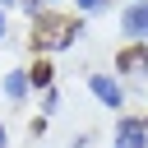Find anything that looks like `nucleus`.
<instances>
[{"label":"nucleus","mask_w":148,"mask_h":148,"mask_svg":"<svg viewBox=\"0 0 148 148\" xmlns=\"http://www.w3.org/2000/svg\"><path fill=\"white\" fill-rule=\"evenodd\" d=\"M116 69L120 74H148V42H130L116 56Z\"/></svg>","instance_id":"obj_2"},{"label":"nucleus","mask_w":148,"mask_h":148,"mask_svg":"<svg viewBox=\"0 0 148 148\" xmlns=\"http://www.w3.org/2000/svg\"><path fill=\"white\" fill-rule=\"evenodd\" d=\"M28 83H37V88H51V65H46V60H37V65L28 69Z\"/></svg>","instance_id":"obj_7"},{"label":"nucleus","mask_w":148,"mask_h":148,"mask_svg":"<svg viewBox=\"0 0 148 148\" xmlns=\"http://www.w3.org/2000/svg\"><path fill=\"white\" fill-rule=\"evenodd\" d=\"M116 148H148V120H120L116 125Z\"/></svg>","instance_id":"obj_3"},{"label":"nucleus","mask_w":148,"mask_h":148,"mask_svg":"<svg viewBox=\"0 0 148 148\" xmlns=\"http://www.w3.org/2000/svg\"><path fill=\"white\" fill-rule=\"evenodd\" d=\"M120 28L134 37V42H148V5H130L120 14Z\"/></svg>","instance_id":"obj_4"},{"label":"nucleus","mask_w":148,"mask_h":148,"mask_svg":"<svg viewBox=\"0 0 148 148\" xmlns=\"http://www.w3.org/2000/svg\"><path fill=\"white\" fill-rule=\"evenodd\" d=\"M88 88L97 92V102H102V106H111V111H120V102H125V97H120V88H116V79H106V74H92V79H88Z\"/></svg>","instance_id":"obj_5"},{"label":"nucleus","mask_w":148,"mask_h":148,"mask_svg":"<svg viewBox=\"0 0 148 148\" xmlns=\"http://www.w3.org/2000/svg\"><path fill=\"white\" fill-rule=\"evenodd\" d=\"M0 37H5V14H0Z\"/></svg>","instance_id":"obj_11"},{"label":"nucleus","mask_w":148,"mask_h":148,"mask_svg":"<svg viewBox=\"0 0 148 148\" xmlns=\"http://www.w3.org/2000/svg\"><path fill=\"white\" fill-rule=\"evenodd\" d=\"M0 148H5V125H0Z\"/></svg>","instance_id":"obj_10"},{"label":"nucleus","mask_w":148,"mask_h":148,"mask_svg":"<svg viewBox=\"0 0 148 148\" xmlns=\"http://www.w3.org/2000/svg\"><path fill=\"white\" fill-rule=\"evenodd\" d=\"M5 92H9V97H23V92H28V69H14V74L5 79Z\"/></svg>","instance_id":"obj_6"},{"label":"nucleus","mask_w":148,"mask_h":148,"mask_svg":"<svg viewBox=\"0 0 148 148\" xmlns=\"http://www.w3.org/2000/svg\"><path fill=\"white\" fill-rule=\"evenodd\" d=\"M106 0H79V9H102Z\"/></svg>","instance_id":"obj_8"},{"label":"nucleus","mask_w":148,"mask_h":148,"mask_svg":"<svg viewBox=\"0 0 148 148\" xmlns=\"http://www.w3.org/2000/svg\"><path fill=\"white\" fill-rule=\"evenodd\" d=\"M23 5H28V14H37V5H46V0H23Z\"/></svg>","instance_id":"obj_9"},{"label":"nucleus","mask_w":148,"mask_h":148,"mask_svg":"<svg viewBox=\"0 0 148 148\" xmlns=\"http://www.w3.org/2000/svg\"><path fill=\"white\" fill-rule=\"evenodd\" d=\"M79 32H83V23L69 18V14H37V23H32V46H37V51H60V46H69Z\"/></svg>","instance_id":"obj_1"},{"label":"nucleus","mask_w":148,"mask_h":148,"mask_svg":"<svg viewBox=\"0 0 148 148\" xmlns=\"http://www.w3.org/2000/svg\"><path fill=\"white\" fill-rule=\"evenodd\" d=\"M0 5H5V0H0Z\"/></svg>","instance_id":"obj_12"}]
</instances>
